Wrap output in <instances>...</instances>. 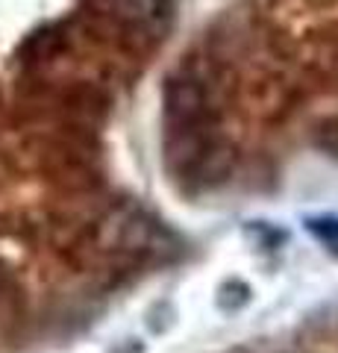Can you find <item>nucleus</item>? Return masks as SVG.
Instances as JSON below:
<instances>
[{"label":"nucleus","mask_w":338,"mask_h":353,"mask_svg":"<svg viewBox=\"0 0 338 353\" xmlns=\"http://www.w3.org/2000/svg\"><path fill=\"white\" fill-rule=\"evenodd\" d=\"M303 227L315 241L338 256V215H309L303 218Z\"/></svg>","instance_id":"3"},{"label":"nucleus","mask_w":338,"mask_h":353,"mask_svg":"<svg viewBox=\"0 0 338 353\" xmlns=\"http://www.w3.org/2000/svg\"><path fill=\"white\" fill-rule=\"evenodd\" d=\"M165 157L177 180L206 185L218 180V162L226 159L218 145L209 92L198 74L177 71L165 83Z\"/></svg>","instance_id":"1"},{"label":"nucleus","mask_w":338,"mask_h":353,"mask_svg":"<svg viewBox=\"0 0 338 353\" xmlns=\"http://www.w3.org/2000/svg\"><path fill=\"white\" fill-rule=\"evenodd\" d=\"M115 12L129 24H156L171 9V0H112Z\"/></svg>","instance_id":"2"}]
</instances>
